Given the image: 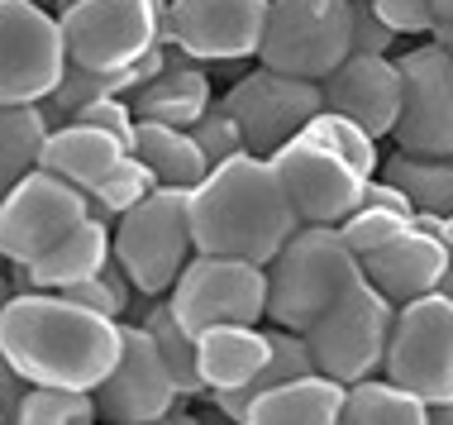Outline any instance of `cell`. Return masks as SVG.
Returning a JSON list of instances; mask_svg holds the SVG:
<instances>
[{"label":"cell","instance_id":"14","mask_svg":"<svg viewBox=\"0 0 453 425\" xmlns=\"http://www.w3.org/2000/svg\"><path fill=\"white\" fill-rule=\"evenodd\" d=\"M401 63V120L391 129L396 149L425 158H453V53L434 39L396 58Z\"/></svg>","mask_w":453,"mask_h":425},{"label":"cell","instance_id":"44","mask_svg":"<svg viewBox=\"0 0 453 425\" xmlns=\"http://www.w3.org/2000/svg\"><path fill=\"white\" fill-rule=\"evenodd\" d=\"M0 421H5V411H0Z\"/></svg>","mask_w":453,"mask_h":425},{"label":"cell","instance_id":"15","mask_svg":"<svg viewBox=\"0 0 453 425\" xmlns=\"http://www.w3.org/2000/svg\"><path fill=\"white\" fill-rule=\"evenodd\" d=\"M273 167H277L281 187H287V201L301 225H339L363 201L367 177L358 167H349L339 153H329L301 135L273 153Z\"/></svg>","mask_w":453,"mask_h":425},{"label":"cell","instance_id":"23","mask_svg":"<svg viewBox=\"0 0 453 425\" xmlns=\"http://www.w3.org/2000/svg\"><path fill=\"white\" fill-rule=\"evenodd\" d=\"M125 153H129V143L119 135H110V129H101V125H87V120H67V125L48 129V143H43L39 163L87 191L91 182L101 177L110 163H119Z\"/></svg>","mask_w":453,"mask_h":425},{"label":"cell","instance_id":"39","mask_svg":"<svg viewBox=\"0 0 453 425\" xmlns=\"http://www.w3.org/2000/svg\"><path fill=\"white\" fill-rule=\"evenodd\" d=\"M430 39H434L439 48H449V53H453V24H444V19H439L434 29H430Z\"/></svg>","mask_w":453,"mask_h":425},{"label":"cell","instance_id":"28","mask_svg":"<svg viewBox=\"0 0 453 425\" xmlns=\"http://www.w3.org/2000/svg\"><path fill=\"white\" fill-rule=\"evenodd\" d=\"M48 115L43 105H5L0 101V191H10L24 173H34L48 143Z\"/></svg>","mask_w":453,"mask_h":425},{"label":"cell","instance_id":"17","mask_svg":"<svg viewBox=\"0 0 453 425\" xmlns=\"http://www.w3.org/2000/svg\"><path fill=\"white\" fill-rule=\"evenodd\" d=\"M320 87L329 111L358 120L367 135L391 139V129L401 120V96H406L401 63L391 53H349Z\"/></svg>","mask_w":453,"mask_h":425},{"label":"cell","instance_id":"29","mask_svg":"<svg viewBox=\"0 0 453 425\" xmlns=\"http://www.w3.org/2000/svg\"><path fill=\"white\" fill-rule=\"evenodd\" d=\"M382 177L411 191L415 211L453 215V158H425V153L396 149L382 158Z\"/></svg>","mask_w":453,"mask_h":425},{"label":"cell","instance_id":"21","mask_svg":"<svg viewBox=\"0 0 453 425\" xmlns=\"http://www.w3.org/2000/svg\"><path fill=\"white\" fill-rule=\"evenodd\" d=\"M205 392H239L258 378V368L273 354V335L258 325H211L196 335Z\"/></svg>","mask_w":453,"mask_h":425},{"label":"cell","instance_id":"4","mask_svg":"<svg viewBox=\"0 0 453 425\" xmlns=\"http://www.w3.org/2000/svg\"><path fill=\"white\" fill-rule=\"evenodd\" d=\"M191 253V187H157L115 220V259L125 263L139 297H167Z\"/></svg>","mask_w":453,"mask_h":425},{"label":"cell","instance_id":"31","mask_svg":"<svg viewBox=\"0 0 453 425\" xmlns=\"http://www.w3.org/2000/svg\"><path fill=\"white\" fill-rule=\"evenodd\" d=\"M301 139H311V143H320V149L339 153L349 167H358L363 177H377V173H382V149H377V135H367L358 120L329 111V105L301 129Z\"/></svg>","mask_w":453,"mask_h":425},{"label":"cell","instance_id":"36","mask_svg":"<svg viewBox=\"0 0 453 425\" xmlns=\"http://www.w3.org/2000/svg\"><path fill=\"white\" fill-rule=\"evenodd\" d=\"M396 34H430L434 29V0H372Z\"/></svg>","mask_w":453,"mask_h":425},{"label":"cell","instance_id":"26","mask_svg":"<svg viewBox=\"0 0 453 425\" xmlns=\"http://www.w3.org/2000/svg\"><path fill=\"white\" fill-rule=\"evenodd\" d=\"M273 335V354H267V363L258 368V378H253L249 387H239V392H205L211 397V406L219 411L225 421H239L243 425V411H249V402L258 392H267V387L287 382V378H301V373H315V359H311V344H305V335L296 330H267Z\"/></svg>","mask_w":453,"mask_h":425},{"label":"cell","instance_id":"40","mask_svg":"<svg viewBox=\"0 0 453 425\" xmlns=\"http://www.w3.org/2000/svg\"><path fill=\"white\" fill-rule=\"evenodd\" d=\"M0 263H5V259H0ZM10 297H15V282H10L5 268H0V311H5V301H10Z\"/></svg>","mask_w":453,"mask_h":425},{"label":"cell","instance_id":"34","mask_svg":"<svg viewBox=\"0 0 453 425\" xmlns=\"http://www.w3.org/2000/svg\"><path fill=\"white\" fill-rule=\"evenodd\" d=\"M191 135H196V143L205 149V158H211V167L229 163V158H239V153H249V139H243L239 120L229 115L225 105H211V111H205V115L191 125Z\"/></svg>","mask_w":453,"mask_h":425},{"label":"cell","instance_id":"20","mask_svg":"<svg viewBox=\"0 0 453 425\" xmlns=\"http://www.w3.org/2000/svg\"><path fill=\"white\" fill-rule=\"evenodd\" d=\"M344 397H349L344 382L315 368L258 392L243 411V425H339L344 421Z\"/></svg>","mask_w":453,"mask_h":425},{"label":"cell","instance_id":"18","mask_svg":"<svg viewBox=\"0 0 453 425\" xmlns=\"http://www.w3.org/2000/svg\"><path fill=\"white\" fill-rule=\"evenodd\" d=\"M449 268H453L449 239L434 235V229H425V225L401 229V235L387 239L382 249L363 253V273L372 277L396 306L401 301L425 297V291H439V282H444Z\"/></svg>","mask_w":453,"mask_h":425},{"label":"cell","instance_id":"2","mask_svg":"<svg viewBox=\"0 0 453 425\" xmlns=\"http://www.w3.org/2000/svg\"><path fill=\"white\" fill-rule=\"evenodd\" d=\"M296 211L287 201L273 158L239 153L211 167L191 187V235L205 253H234L249 263H273L296 235Z\"/></svg>","mask_w":453,"mask_h":425},{"label":"cell","instance_id":"25","mask_svg":"<svg viewBox=\"0 0 453 425\" xmlns=\"http://www.w3.org/2000/svg\"><path fill=\"white\" fill-rule=\"evenodd\" d=\"M344 425H430V402L396 378H358L344 397Z\"/></svg>","mask_w":453,"mask_h":425},{"label":"cell","instance_id":"30","mask_svg":"<svg viewBox=\"0 0 453 425\" xmlns=\"http://www.w3.org/2000/svg\"><path fill=\"white\" fill-rule=\"evenodd\" d=\"M157 187H163V182H157V173L129 149L125 158H119V163H110L105 173L87 187V205H91L96 220H110V225H115L119 215L134 211V205H139L143 197H153Z\"/></svg>","mask_w":453,"mask_h":425},{"label":"cell","instance_id":"33","mask_svg":"<svg viewBox=\"0 0 453 425\" xmlns=\"http://www.w3.org/2000/svg\"><path fill=\"white\" fill-rule=\"evenodd\" d=\"M415 220H406L401 211H382V205H358V211L349 215V220H339V235L349 239V249L358 253H372V249H382L387 239H396L401 229H411Z\"/></svg>","mask_w":453,"mask_h":425},{"label":"cell","instance_id":"27","mask_svg":"<svg viewBox=\"0 0 453 425\" xmlns=\"http://www.w3.org/2000/svg\"><path fill=\"white\" fill-rule=\"evenodd\" d=\"M139 301H143L139 325L157 339V349H163V359H167V368H173L181 397H201V392H205V378H201L196 335L181 325V315L173 311V301H167V297H139Z\"/></svg>","mask_w":453,"mask_h":425},{"label":"cell","instance_id":"43","mask_svg":"<svg viewBox=\"0 0 453 425\" xmlns=\"http://www.w3.org/2000/svg\"><path fill=\"white\" fill-rule=\"evenodd\" d=\"M449 249H453V215H449Z\"/></svg>","mask_w":453,"mask_h":425},{"label":"cell","instance_id":"38","mask_svg":"<svg viewBox=\"0 0 453 425\" xmlns=\"http://www.w3.org/2000/svg\"><path fill=\"white\" fill-rule=\"evenodd\" d=\"M430 425H453V397H449V402H434V406H430Z\"/></svg>","mask_w":453,"mask_h":425},{"label":"cell","instance_id":"10","mask_svg":"<svg viewBox=\"0 0 453 425\" xmlns=\"http://www.w3.org/2000/svg\"><path fill=\"white\" fill-rule=\"evenodd\" d=\"M67 58L81 67H129L163 39L167 0H72L58 10Z\"/></svg>","mask_w":453,"mask_h":425},{"label":"cell","instance_id":"24","mask_svg":"<svg viewBox=\"0 0 453 425\" xmlns=\"http://www.w3.org/2000/svg\"><path fill=\"white\" fill-rule=\"evenodd\" d=\"M134 153L153 167L163 187H196V182L211 173V158H205V149L196 143L191 129L163 125V120H139Z\"/></svg>","mask_w":453,"mask_h":425},{"label":"cell","instance_id":"22","mask_svg":"<svg viewBox=\"0 0 453 425\" xmlns=\"http://www.w3.org/2000/svg\"><path fill=\"white\" fill-rule=\"evenodd\" d=\"M110 259H115V225L87 215L58 249H48L43 259L29 263V277H34V287L67 291V287L87 282V277H96V273H105Z\"/></svg>","mask_w":453,"mask_h":425},{"label":"cell","instance_id":"41","mask_svg":"<svg viewBox=\"0 0 453 425\" xmlns=\"http://www.w3.org/2000/svg\"><path fill=\"white\" fill-rule=\"evenodd\" d=\"M444 19V24H453V0H434V24Z\"/></svg>","mask_w":453,"mask_h":425},{"label":"cell","instance_id":"9","mask_svg":"<svg viewBox=\"0 0 453 425\" xmlns=\"http://www.w3.org/2000/svg\"><path fill=\"white\" fill-rule=\"evenodd\" d=\"M219 105L239 120L243 139H249V153L273 158L281 143H291L325 111V87L311 77H291V72L253 63L243 77L229 81Z\"/></svg>","mask_w":453,"mask_h":425},{"label":"cell","instance_id":"16","mask_svg":"<svg viewBox=\"0 0 453 425\" xmlns=\"http://www.w3.org/2000/svg\"><path fill=\"white\" fill-rule=\"evenodd\" d=\"M177 397L181 387L173 378V368H167L157 339L139 321H125V354H119L115 373L96 387L101 416L115 425H153V421H167Z\"/></svg>","mask_w":453,"mask_h":425},{"label":"cell","instance_id":"3","mask_svg":"<svg viewBox=\"0 0 453 425\" xmlns=\"http://www.w3.org/2000/svg\"><path fill=\"white\" fill-rule=\"evenodd\" d=\"M363 277V259L349 249L339 225H296V235L267 263V321L301 335Z\"/></svg>","mask_w":453,"mask_h":425},{"label":"cell","instance_id":"8","mask_svg":"<svg viewBox=\"0 0 453 425\" xmlns=\"http://www.w3.org/2000/svg\"><path fill=\"white\" fill-rule=\"evenodd\" d=\"M87 215H91L87 191L39 163L10 191H0V259L5 263L43 259V253L63 244Z\"/></svg>","mask_w":453,"mask_h":425},{"label":"cell","instance_id":"37","mask_svg":"<svg viewBox=\"0 0 453 425\" xmlns=\"http://www.w3.org/2000/svg\"><path fill=\"white\" fill-rule=\"evenodd\" d=\"M29 387H34V382L24 378V373L15 368V359L0 349V411H5V421L19 416V402L29 397Z\"/></svg>","mask_w":453,"mask_h":425},{"label":"cell","instance_id":"35","mask_svg":"<svg viewBox=\"0 0 453 425\" xmlns=\"http://www.w3.org/2000/svg\"><path fill=\"white\" fill-rule=\"evenodd\" d=\"M401 34L377 15L372 0H353V53H391Z\"/></svg>","mask_w":453,"mask_h":425},{"label":"cell","instance_id":"6","mask_svg":"<svg viewBox=\"0 0 453 425\" xmlns=\"http://www.w3.org/2000/svg\"><path fill=\"white\" fill-rule=\"evenodd\" d=\"M353 53V0H273L258 63L325 81Z\"/></svg>","mask_w":453,"mask_h":425},{"label":"cell","instance_id":"7","mask_svg":"<svg viewBox=\"0 0 453 425\" xmlns=\"http://www.w3.org/2000/svg\"><path fill=\"white\" fill-rule=\"evenodd\" d=\"M167 301L191 335L211 325H258L267 321V263L196 249Z\"/></svg>","mask_w":453,"mask_h":425},{"label":"cell","instance_id":"11","mask_svg":"<svg viewBox=\"0 0 453 425\" xmlns=\"http://www.w3.org/2000/svg\"><path fill=\"white\" fill-rule=\"evenodd\" d=\"M67 63L72 58L58 10L34 5V0H0V101H48L63 81Z\"/></svg>","mask_w":453,"mask_h":425},{"label":"cell","instance_id":"42","mask_svg":"<svg viewBox=\"0 0 453 425\" xmlns=\"http://www.w3.org/2000/svg\"><path fill=\"white\" fill-rule=\"evenodd\" d=\"M34 5H48V10H58V0H34Z\"/></svg>","mask_w":453,"mask_h":425},{"label":"cell","instance_id":"1","mask_svg":"<svg viewBox=\"0 0 453 425\" xmlns=\"http://www.w3.org/2000/svg\"><path fill=\"white\" fill-rule=\"evenodd\" d=\"M0 349L29 382L96 392L125 354V321L34 287L15 291L0 311Z\"/></svg>","mask_w":453,"mask_h":425},{"label":"cell","instance_id":"5","mask_svg":"<svg viewBox=\"0 0 453 425\" xmlns=\"http://www.w3.org/2000/svg\"><path fill=\"white\" fill-rule=\"evenodd\" d=\"M396 311H401L396 301H391L372 277H363V282L353 291H344L311 330H301L305 344H311L315 368L329 373V378H339L344 387L382 373L391 330H396Z\"/></svg>","mask_w":453,"mask_h":425},{"label":"cell","instance_id":"19","mask_svg":"<svg viewBox=\"0 0 453 425\" xmlns=\"http://www.w3.org/2000/svg\"><path fill=\"white\" fill-rule=\"evenodd\" d=\"M129 105L139 120H163V125L191 129L215 105V72H211V63H201V58H191V53L167 43L163 72H157L149 87L134 91Z\"/></svg>","mask_w":453,"mask_h":425},{"label":"cell","instance_id":"32","mask_svg":"<svg viewBox=\"0 0 453 425\" xmlns=\"http://www.w3.org/2000/svg\"><path fill=\"white\" fill-rule=\"evenodd\" d=\"M19 425H91L101 421V406H96V392H81V387H48L34 382L29 397L19 402Z\"/></svg>","mask_w":453,"mask_h":425},{"label":"cell","instance_id":"12","mask_svg":"<svg viewBox=\"0 0 453 425\" xmlns=\"http://www.w3.org/2000/svg\"><path fill=\"white\" fill-rule=\"evenodd\" d=\"M382 373L406 382L411 392H420L430 406L449 402L453 397V297L425 291L415 301H401Z\"/></svg>","mask_w":453,"mask_h":425},{"label":"cell","instance_id":"13","mask_svg":"<svg viewBox=\"0 0 453 425\" xmlns=\"http://www.w3.org/2000/svg\"><path fill=\"white\" fill-rule=\"evenodd\" d=\"M273 0H167L163 39L201 63L258 58Z\"/></svg>","mask_w":453,"mask_h":425}]
</instances>
